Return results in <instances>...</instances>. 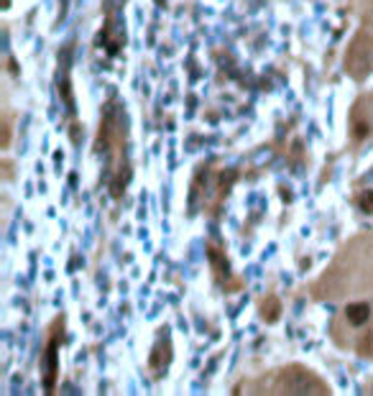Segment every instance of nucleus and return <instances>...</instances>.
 I'll list each match as a JSON object with an SVG mask.
<instances>
[{
	"mask_svg": "<svg viewBox=\"0 0 373 396\" xmlns=\"http://www.w3.org/2000/svg\"><path fill=\"white\" fill-rule=\"evenodd\" d=\"M126 138H128V128H126V110L120 107L118 100H110L102 120H100V133H97V154L107 156L110 164V194L118 197L126 189L128 182V149H126Z\"/></svg>",
	"mask_w": 373,
	"mask_h": 396,
	"instance_id": "obj_1",
	"label": "nucleus"
},
{
	"mask_svg": "<svg viewBox=\"0 0 373 396\" xmlns=\"http://www.w3.org/2000/svg\"><path fill=\"white\" fill-rule=\"evenodd\" d=\"M269 393H330V386L312 368L289 366L276 373Z\"/></svg>",
	"mask_w": 373,
	"mask_h": 396,
	"instance_id": "obj_2",
	"label": "nucleus"
},
{
	"mask_svg": "<svg viewBox=\"0 0 373 396\" xmlns=\"http://www.w3.org/2000/svg\"><path fill=\"white\" fill-rule=\"evenodd\" d=\"M345 72L358 82L373 72V23H365L353 36L345 54Z\"/></svg>",
	"mask_w": 373,
	"mask_h": 396,
	"instance_id": "obj_3",
	"label": "nucleus"
},
{
	"mask_svg": "<svg viewBox=\"0 0 373 396\" xmlns=\"http://www.w3.org/2000/svg\"><path fill=\"white\" fill-rule=\"evenodd\" d=\"M64 340V314L56 317L49 327V338L41 350V376H44V388L46 393H54L56 388V376H59V348Z\"/></svg>",
	"mask_w": 373,
	"mask_h": 396,
	"instance_id": "obj_4",
	"label": "nucleus"
},
{
	"mask_svg": "<svg viewBox=\"0 0 373 396\" xmlns=\"http://www.w3.org/2000/svg\"><path fill=\"white\" fill-rule=\"evenodd\" d=\"M373 319V307L368 302H350L343 307L338 322H345V327H350V333H363V327H368Z\"/></svg>",
	"mask_w": 373,
	"mask_h": 396,
	"instance_id": "obj_5",
	"label": "nucleus"
},
{
	"mask_svg": "<svg viewBox=\"0 0 373 396\" xmlns=\"http://www.w3.org/2000/svg\"><path fill=\"white\" fill-rule=\"evenodd\" d=\"M171 363V338L166 333V327H164V333L159 335V340L154 343V350H151V358H148V368L154 371V376H164L166 368Z\"/></svg>",
	"mask_w": 373,
	"mask_h": 396,
	"instance_id": "obj_6",
	"label": "nucleus"
},
{
	"mask_svg": "<svg viewBox=\"0 0 373 396\" xmlns=\"http://www.w3.org/2000/svg\"><path fill=\"white\" fill-rule=\"evenodd\" d=\"M69 46L64 49V54H59V97L64 102L67 113L74 115V95H72V80H69Z\"/></svg>",
	"mask_w": 373,
	"mask_h": 396,
	"instance_id": "obj_7",
	"label": "nucleus"
},
{
	"mask_svg": "<svg viewBox=\"0 0 373 396\" xmlns=\"http://www.w3.org/2000/svg\"><path fill=\"white\" fill-rule=\"evenodd\" d=\"M363 102H358L355 105V110H353V115H350V136H353V141H365L368 136H370V130H373V120H370V115H368V110H363L360 107Z\"/></svg>",
	"mask_w": 373,
	"mask_h": 396,
	"instance_id": "obj_8",
	"label": "nucleus"
},
{
	"mask_svg": "<svg viewBox=\"0 0 373 396\" xmlns=\"http://www.w3.org/2000/svg\"><path fill=\"white\" fill-rule=\"evenodd\" d=\"M281 317V302L274 297V294H269L264 302H261V319L264 322H276Z\"/></svg>",
	"mask_w": 373,
	"mask_h": 396,
	"instance_id": "obj_9",
	"label": "nucleus"
},
{
	"mask_svg": "<svg viewBox=\"0 0 373 396\" xmlns=\"http://www.w3.org/2000/svg\"><path fill=\"white\" fill-rule=\"evenodd\" d=\"M355 350H358L360 355H365V358H373V319H370L368 330H363V333L358 335V340H355Z\"/></svg>",
	"mask_w": 373,
	"mask_h": 396,
	"instance_id": "obj_10",
	"label": "nucleus"
},
{
	"mask_svg": "<svg viewBox=\"0 0 373 396\" xmlns=\"http://www.w3.org/2000/svg\"><path fill=\"white\" fill-rule=\"evenodd\" d=\"M358 207H360V212L373 215V189H363L358 194Z\"/></svg>",
	"mask_w": 373,
	"mask_h": 396,
	"instance_id": "obj_11",
	"label": "nucleus"
},
{
	"mask_svg": "<svg viewBox=\"0 0 373 396\" xmlns=\"http://www.w3.org/2000/svg\"><path fill=\"white\" fill-rule=\"evenodd\" d=\"M365 256H368V243H365ZM370 258H373V240H370ZM358 266L368 274V286H373V269H365V263H363V261H358Z\"/></svg>",
	"mask_w": 373,
	"mask_h": 396,
	"instance_id": "obj_12",
	"label": "nucleus"
},
{
	"mask_svg": "<svg viewBox=\"0 0 373 396\" xmlns=\"http://www.w3.org/2000/svg\"><path fill=\"white\" fill-rule=\"evenodd\" d=\"M3 8H11V0H3Z\"/></svg>",
	"mask_w": 373,
	"mask_h": 396,
	"instance_id": "obj_13",
	"label": "nucleus"
}]
</instances>
